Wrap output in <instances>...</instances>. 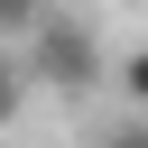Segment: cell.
Returning <instances> with one entry per match:
<instances>
[{
	"label": "cell",
	"instance_id": "6da1fadb",
	"mask_svg": "<svg viewBox=\"0 0 148 148\" xmlns=\"http://www.w3.org/2000/svg\"><path fill=\"white\" fill-rule=\"evenodd\" d=\"M37 83H56V92H92L102 83V46H92V28H65V18H46L37 28V65H28Z\"/></svg>",
	"mask_w": 148,
	"mask_h": 148
},
{
	"label": "cell",
	"instance_id": "7a4b0ae2",
	"mask_svg": "<svg viewBox=\"0 0 148 148\" xmlns=\"http://www.w3.org/2000/svg\"><path fill=\"white\" fill-rule=\"evenodd\" d=\"M28 83H37V74H28V65H18L9 46H0V130H9L18 111H28Z\"/></svg>",
	"mask_w": 148,
	"mask_h": 148
},
{
	"label": "cell",
	"instance_id": "3957f363",
	"mask_svg": "<svg viewBox=\"0 0 148 148\" xmlns=\"http://www.w3.org/2000/svg\"><path fill=\"white\" fill-rule=\"evenodd\" d=\"M28 28H46V18H37V0H0V46H9V37H28Z\"/></svg>",
	"mask_w": 148,
	"mask_h": 148
},
{
	"label": "cell",
	"instance_id": "5b68a950",
	"mask_svg": "<svg viewBox=\"0 0 148 148\" xmlns=\"http://www.w3.org/2000/svg\"><path fill=\"white\" fill-rule=\"evenodd\" d=\"M102 148H148V111H139V120H120V130H111Z\"/></svg>",
	"mask_w": 148,
	"mask_h": 148
},
{
	"label": "cell",
	"instance_id": "277c9868",
	"mask_svg": "<svg viewBox=\"0 0 148 148\" xmlns=\"http://www.w3.org/2000/svg\"><path fill=\"white\" fill-rule=\"evenodd\" d=\"M120 92H130V102H139V111H148V37H139V46H130V65H120Z\"/></svg>",
	"mask_w": 148,
	"mask_h": 148
}]
</instances>
